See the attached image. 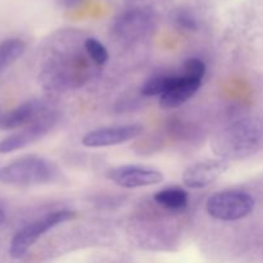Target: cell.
<instances>
[{"instance_id": "1", "label": "cell", "mask_w": 263, "mask_h": 263, "mask_svg": "<svg viewBox=\"0 0 263 263\" xmlns=\"http://www.w3.org/2000/svg\"><path fill=\"white\" fill-rule=\"evenodd\" d=\"M263 133L253 121H238L213 139V151L225 159H238L252 154L261 145Z\"/></svg>"}, {"instance_id": "13", "label": "cell", "mask_w": 263, "mask_h": 263, "mask_svg": "<svg viewBox=\"0 0 263 263\" xmlns=\"http://www.w3.org/2000/svg\"><path fill=\"white\" fill-rule=\"evenodd\" d=\"M154 200L170 211H182L189 203V195L180 187H167L157 192Z\"/></svg>"}, {"instance_id": "19", "label": "cell", "mask_w": 263, "mask_h": 263, "mask_svg": "<svg viewBox=\"0 0 263 263\" xmlns=\"http://www.w3.org/2000/svg\"><path fill=\"white\" fill-rule=\"evenodd\" d=\"M73 2V0H67V3H72Z\"/></svg>"}, {"instance_id": "8", "label": "cell", "mask_w": 263, "mask_h": 263, "mask_svg": "<svg viewBox=\"0 0 263 263\" xmlns=\"http://www.w3.org/2000/svg\"><path fill=\"white\" fill-rule=\"evenodd\" d=\"M107 176L118 186L126 187V189L152 186V185L161 184L163 181V175L158 170L133 166V164L112 168L108 171Z\"/></svg>"}, {"instance_id": "2", "label": "cell", "mask_w": 263, "mask_h": 263, "mask_svg": "<svg viewBox=\"0 0 263 263\" xmlns=\"http://www.w3.org/2000/svg\"><path fill=\"white\" fill-rule=\"evenodd\" d=\"M55 166L39 156H26L0 168V182L8 185H40L53 181Z\"/></svg>"}, {"instance_id": "3", "label": "cell", "mask_w": 263, "mask_h": 263, "mask_svg": "<svg viewBox=\"0 0 263 263\" xmlns=\"http://www.w3.org/2000/svg\"><path fill=\"white\" fill-rule=\"evenodd\" d=\"M253 197L241 190H223L210 197L207 212L220 221H238L251 215L254 210Z\"/></svg>"}, {"instance_id": "18", "label": "cell", "mask_w": 263, "mask_h": 263, "mask_svg": "<svg viewBox=\"0 0 263 263\" xmlns=\"http://www.w3.org/2000/svg\"><path fill=\"white\" fill-rule=\"evenodd\" d=\"M4 221H5V213L3 212L2 210H0V226H2L3 223H4Z\"/></svg>"}, {"instance_id": "4", "label": "cell", "mask_w": 263, "mask_h": 263, "mask_svg": "<svg viewBox=\"0 0 263 263\" xmlns=\"http://www.w3.org/2000/svg\"><path fill=\"white\" fill-rule=\"evenodd\" d=\"M74 217V212L67 210L55 211L45 215L44 217L28 223L14 234L9 247V253L13 258H21L27 253L28 249L41 238L45 233L61 223L67 222Z\"/></svg>"}, {"instance_id": "11", "label": "cell", "mask_w": 263, "mask_h": 263, "mask_svg": "<svg viewBox=\"0 0 263 263\" xmlns=\"http://www.w3.org/2000/svg\"><path fill=\"white\" fill-rule=\"evenodd\" d=\"M200 85H202V81L189 79L184 74H179V80H177L176 84L168 91L161 95L159 104L164 109H174V108L181 107L182 104H185L187 100L192 99L197 94Z\"/></svg>"}, {"instance_id": "7", "label": "cell", "mask_w": 263, "mask_h": 263, "mask_svg": "<svg viewBox=\"0 0 263 263\" xmlns=\"http://www.w3.org/2000/svg\"><path fill=\"white\" fill-rule=\"evenodd\" d=\"M144 127L141 125H121L102 127L87 133L82 138L81 143L87 148H104V146L120 145L136 139L143 134Z\"/></svg>"}, {"instance_id": "9", "label": "cell", "mask_w": 263, "mask_h": 263, "mask_svg": "<svg viewBox=\"0 0 263 263\" xmlns=\"http://www.w3.org/2000/svg\"><path fill=\"white\" fill-rule=\"evenodd\" d=\"M228 170L223 159H208L187 167L182 174V181L190 189H203L215 182Z\"/></svg>"}, {"instance_id": "6", "label": "cell", "mask_w": 263, "mask_h": 263, "mask_svg": "<svg viewBox=\"0 0 263 263\" xmlns=\"http://www.w3.org/2000/svg\"><path fill=\"white\" fill-rule=\"evenodd\" d=\"M57 122V115L53 110H49L30 125L25 126L18 133L7 136L0 140V153H12L21 151L31 144L43 139L48 133H50Z\"/></svg>"}, {"instance_id": "5", "label": "cell", "mask_w": 263, "mask_h": 263, "mask_svg": "<svg viewBox=\"0 0 263 263\" xmlns=\"http://www.w3.org/2000/svg\"><path fill=\"white\" fill-rule=\"evenodd\" d=\"M156 25V15L148 9H131L118 15L113 22L112 35L122 43H134L145 37Z\"/></svg>"}, {"instance_id": "14", "label": "cell", "mask_w": 263, "mask_h": 263, "mask_svg": "<svg viewBox=\"0 0 263 263\" xmlns=\"http://www.w3.org/2000/svg\"><path fill=\"white\" fill-rule=\"evenodd\" d=\"M177 80H179V76H174V74H159L144 84V86L141 87V94L145 97L163 95L176 84Z\"/></svg>"}, {"instance_id": "17", "label": "cell", "mask_w": 263, "mask_h": 263, "mask_svg": "<svg viewBox=\"0 0 263 263\" xmlns=\"http://www.w3.org/2000/svg\"><path fill=\"white\" fill-rule=\"evenodd\" d=\"M174 22L177 27L185 31H197L198 21L192 12L186 9H179L174 13Z\"/></svg>"}, {"instance_id": "16", "label": "cell", "mask_w": 263, "mask_h": 263, "mask_svg": "<svg viewBox=\"0 0 263 263\" xmlns=\"http://www.w3.org/2000/svg\"><path fill=\"white\" fill-rule=\"evenodd\" d=\"M182 74L189 79L198 80L202 81L203 77L205 74V64L202 59L199 58H189L184 63V69H182Z\"/></svg>"}, {"instance_id": "15", "label": "cell", "mask_w": 263, "mask_h": 263, "mask_svg": "<svg viewBox=\"0 0 263 263\" xmlns=\"http://www.w3.org/2000/svg\"><path fill=\"white\" fill-rule=\"evenodd\" d=\"M84 45L85 50H86V53L89 54V57L95 64L103 66V64L107 63L108 59H109V54H108L107 48L99 40L94 37H87L85 40Z\"/></svg>"}, {"instance_id": "12", "label": "cell", "mask_w": 263, "mask_h": 263, "mask_svg": "<svg viewBox=\"0 0 263 263\" xmlns=\"http://www.w3.org/2000/svg\"><path fill=\"white\" fill-rule=\"evenodd\" d=\"M25 51L26 44L21 39L12 37L0 41V74L14 64Z\"/></svg>"}, {"instance_id": "10", "label": "cell", "mask_w": 263, "mask_h": 263, "mask_svg": "<svg viewBox=\"0 0 263 263\" xmlns=\"http://www.w3.org/2000/svg\"><path fill=\"white\" fill-rule=\"evenodd\" d=\"M46 112H49V109L43 100H28L5 113L4 117L0 120V128L15 130V128L25 127L45 115Z\"/></svg>"}]
</instances>
